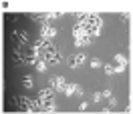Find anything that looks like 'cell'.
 Here are the masks:
<instances>
[{
    "label": "cell",
    "instance_id": "8992f818",
    "mask_svg": "<svg viewBox=\"0 0 133 114\" xmlns=\"http://www.w3.org/2000/svg\"><path fill=\"white\" fill-rule=\"evenodd\" d=\"M85 54H73V56H69V66L71 68H77V66H81L85 62Z\"/></svg>",
    "mask_w": 133,
    "mask_h": 114
},
{
    "label": "cell",
    "instance_id": "9c48e42d",
    "mask_svg": "<svg viewBox=\"0 0 133 114\" xmlns=\"http://www.w3.org/2000/svg\"><path fill=\"white\" fill-rule=\"evenodd\" d=\"M63 92H65L66 96H73V94L77 92V84H69V82H66V86H65V90H63Z\"/></svg>",
    "mask_w": 133,
    "mask_h": 114
},
{
    "label": "cell",
    "instance_id": "5b68a950",
    "mask_svg": "<svg viewBox=\"0 0 133 114\" xmlns=\"http://www.w3.org/2000/svg\"><path fill=\"white\" fill-rule=\"evenodd\" d=\"M55 94H57V90L55 88H42L41 92H38V100H41V102H49V100H52V98H55Z\"/></svg>",
    "mask_w": 133,
    "mask_h": 114
},
{
    "label": "cell",
    "instance_id": "ba28073f",
    "mask_svg": "<svg viewBox=\"0 0 133 114\" xmlns=\"http://www.w3.org/2000/svg\"><path fill=\"white\" fill-rule=\"evenodd\" d=\"M115 64L125 70V68H127V58H125L123 54H117V56H115Z\"/></svg>",
    "mask_w": 133,
    "mask_h": 114
},
{
    "label": "cell",
    "instance_id": "7c38bea8",
    "mask_svg": "<svg viewBox=\"0 0 133 114\" xmlns=\"http://www.w3.org/2000/svg\"><path fill=\"white\" fill-rule=\"evenodd\" d=\"M119 18H121L123 22H127V20H129V12H119Z\"/></svg>",
    "mask_w": 133,
    "mask_h": 114
},
{
    "label": "cell",
    "instance_id": "52a82bcc",
    "mask_svg": "<svg viewBox=\"0 0 133 114\" xmlns=\"http://www.w3.org/2000/svg\"><path fill=\"white\" fill-rule=\"evenodd\" d=\"M14 38L18 40L20 46H26V42H28V34H26L24 30H14Z\"/></svg>",
    "mask_w": 133,
    "mask_h": 114
},
{
    "label": "cell",
    "instance_id": "8fae6325",
    "mask_svg": "<svg viewBox=\"0 0 133 114\" xmlns=\"http://www.w3.org/2000/svg\"><path fill=\"white\" fill-rule=\"evenodd\" d=\"M36 70H38V72H44V70H46V62H44V60H38V62H36Z\"/></svg>",
    "mask_w": 133,
    "mask_h": 114
},
{
    "label": "cell",
    "instance_id": "277c9868",
    "mask_svg": "<svg viewBox=\"0 0 133 114\" xmlns=\"http://www.w3.org/2000/svg\"><path fill=\"white\" fill-rule=\"evenodd\" d=\"M49 86H50V88H55L57 92H63V90H65V86H66V80L63 78V76H50Z\"/></svg>",
    "mask_w": 133,
    "mask_h": 114
},
{
    "label": "cell",
    "instance_id": "9a60e30c",
    "mask_svg": "<svg viewBox=\"0 0 133 114\" xmlns=\"http://www.w3.org/2000/svg\"><path fill=\"white\" fill-rule=\"evenodd\" d=\"M87 102H81V104H79V112H85V110H87Z\"/></svg>",
    "mask_w": 133,
    "mask_h": 114
},
{
    "label": "cell",
    "instance_id": "e0dca14e",
    "mask_svg": "<svg viewBox=\"0 0 133 114\" xmlns=\"http://www.w3.org/2000/svg\"><path fill=\"white\" fill-rule=\"evenodd\" d=\"M109 104H111V106H117V98L111 96V98H109Z\"/></svg>",
    "mask_w": 133,
    "mask_h": 114
},
{
    "label": "cell",
    "instance_id": "6da1fadb",
    "mask_svg": "<svg viewBox=\"0 0 133 114\" xmlns=\"http://www.w3.org/2000/svg\"><path fill=\"white\" fill-rule=\"evenodd\" d=\"M38 52H41V60H44L46 64H58L61 62V52L57 50V46L52 44V42H44L38 38Z\"/></svg>",
    "mask_w": 133,
    "mask_h": 114
},
{
    "label": "cell",
    "instance_id": "7a4b0ae2",
    "mask_svg": "<svg viewBox=\"0 0 133 114\" xmlns=\"http://www.w3.org/2000/svg\"><path fill=\"white\" fill-rule=\"evenodd\" d=\"M79 24H81V28H83V32L93 40L95 36H99V34H101V26H103V22H101V18H97V16L85 14V18L79 22Z\"/></svg>",
    "mask_w": 133,
    "mask_h": 114
},
{
    "label": "cell",
    "instance_id": "3957f363",
    "mask_svg": "<svg viewBox=\"0 0 133 114\" xmlns=\"http://www.w3.org/2000/svg\"><path fill=\"white\" fill-rule=\"evenodd\" d=\"M57 34V28L55 26H50V24H42L41 26V40L44 42H50V38Z\"/></svg>",
    "mask_w": 133,
    "mask_h": 114
},
{
    "label": "cell",
    "instance_id": "4fadbf2b",
    "mask_svg": "<svg viewBox=\"0 0 133 114\" xmlns=\"http://www.w3.org/2000/svg\"><path fill=\"white\" fill-rule=\"evenodd\" d=\"M105 72H107L109 76H113V74H115V68H113V66H105Z\"/></svg>",
    "mask_w": 133,
    "mask_h": 114
},
{
    "label": "cell",
    "instance_id": "5bb4252c",
    "mask_svg": "<svg viewBox=\"0 0 133 114\" xmlns=\"http://www.w3.org/2000/svg\"><path fill=\"white\" fill-rule=\"evenodd\" d=\"M101 98H103V92H95V94H93V100H95V102H99Z\"/></svg>",
    "mask_w": 133,
    "mask_h": 114
},
{
    "label": "cell",
    "instance_id": "30bf717a",
    "mask_svg": "<svg viewBox=\"0 0 133 114\" xmlns=\"http://www.w3.org/2000/svg\"><path fill=\"white\" fill-rule=\"evenodd\" d=\"M22 86H24V88H32V78H30V74H24V76H22Z\"/></svg>",
    "mask_w": 133,
    "mask_h": 114
},
{
    "label": "cell",
    "instance_id": "2e32d148",
    "mask_svg": "<svg viewBox=\"0 0 133 114\" xmlns=\"http://www.w3.org/2000/svg\"><path fill=\"white\" fill-rule=\"evenodd\" d=\"M103 98H111V90H103Z\"/></svg>",
    "mask_w": 133,
    "mask_h": 114
}]
</instances>
